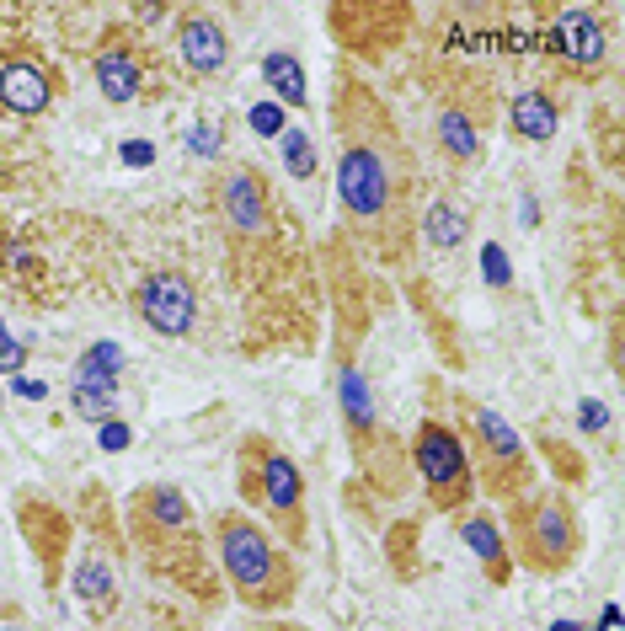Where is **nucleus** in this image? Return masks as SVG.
Segmentation results:
<instances>
[{
  "label": "nucleus",
  "instance_id": "nucleus-1",
  "mask_svg": "<svg viewBox=\"0 0 625 631\" xmlns=\"http://www.w3.org/2000/svg\"><path fill=\"white\" fill-rule=\"evenodd\" d=\"M401 188V150L390 140L380 102H364V113H342V150H337V198L353 225L385 230Z\"/></svg>",
  "mask_w": 625,
  "mask_h": 631
},
{
  "label": "nucleus",
  "instance_id": "nucleus-2",
  "mask_svg": "<svg viewBox=\"0 0 625 631\" xmlns=\"http://www.w3.org/2000/svg\"><path fill=\"white\" fill-rule=\"evenodd\" d=\"M214 546H220V567L252 610H284L294 589H300V573H294L289 551L273 541L257 519L246 514H220L214 519Z\"/></svg>",
  "mask_w": 625,
  "mask_h": 631
},
{
  "label": "nucleus",
  "instance_id": "nucleus-3",
  "mask_svg": "<svg viewBox=\"0 0 625 631\" xmlns=\"http://www.w3.org/2000/svg\"><path fill=\"white\" fill-rule=\"evenodd\" d=\"M412 460H417V476H423L428 498L439 503V509L460 514L465 503L476 498V460H471V439H465L460 428H449L444 418H423V423H417Z\"/></svg>",
  "mask_w": 625,
  "mask_h": 631
},
{
  "label": "nucleus",
  "instance_id": "nucleus-4",
  "mask_svg": "<svg viewBox=\"0 0 625 631\" xmlns=\"http://www.w3.org/2000/svg\"><path fill=\"white\" fill-rule=\"evenodd\" d=\"M577 546H583V535H577V519L567 509V498H556V492H545V498L524 503L519 509V562L535 567V573H561Z\"/></svg>",
  "mask_w": 625,
  "mask_h": 631
},
{
  "label": "nucleus",
  "instance_id": "nucleus-5",
  "mask_svg": "<svg viewBox=\"0 0 625 631\" xmlns=\"http://www.w3.org/2000/svg\"><path fill=\"white\" fill-rule=\"evenodd\" d=\"M460 412H465V428H471V439H476V450L487 455V466H492V476H487V487L497 492V498H513L524 482H529V455H524V439L513 434V428L497 418L492 407H476V402H460ZM471 450V455H476Z\"/></svg>",
  "mask_w": 625,
  "mask_h": 631
},
{
  "label": "nucleus",
  "instance_id": "nucleus-6",
  "mask_svg": "<svg viewBox=\"0 0 625 631\" xmlns=\"http://www.w3.org/2000/svg\"><path fill=\"white\" fill-rule=\"evenodd\" d=\"M134 311L139 321H145L150 332H161V337H187L193 332V321H198V289L187 273L177 268H161V273H145L134 289Z\"/></svg>",
  "mask_w": 625,
  "mask_h": 631
},
{
  "label": "nucleus",
  "instance_id": "nucleus-7",
  "mask_svg": "<svg viewBox=\"0 0 625 631\" xmlns=\"http://www.w3.org/2000/svg\"><path fill=\"white\" fill-rule=\"evenodd\" d=\"M257 503L278 519V530H284L289 546L305 541V476H300V466H294L284 450H278V444H268V450H262Z\"/></svg>",
  "mask_w": 625,
  "mask_h": 631
},
{
  "label": "nucleus",
  "instance_id": "nucleus-8",
  "mask_svg": "<svg viewBox=\"0 0 625 631\" xmlns=\"http://www.w3.org/2000/svg\"><path fill=\"white\" fill-rule=\"evenodd\" d=\"M214 209H220V220L236 230V236H268V182H262L257 166H225L220 182H214Z\"/></svg>",
  "mask_w": 625,
  "mask_h": 631
},
{
  "label": "nucleus",
  "instance_id": "nucleus-9",
  "mask_svg": "<svg viewBox=\"0 0 625 631\" xmlns=\"http://www.w3.org/2000/svg\"><path fill=\"white\" fill-rule=\"evenodd\" d=\"M49 102H54V70L43 59H33V54L0 59V107L6 113L38 118V113H49Z\"/></svg>",
  "mask_w": 625,
  "mask_h": 631
},
{
  "label": "nucleus",
  "instance_id": "nucleus-10",
  "mask_svg": "<svg viewBox=\"0 0 625 631\" xmlns=\"http://www.w3.org/2000/svg\"><path fill=\"white\" fill-rule=\"evenodd\" d=\"M177 59L187 75H198V81H209V75H220L230 65V38L225 27L209 17V11H182L177 17Z\"/></svg>",
  "mask_w": 625,
  "mask_h": 631
},
{
  "label": "nucleus",
  "instance_id": "nucleus-11",
  "mask_svg": "<svg viewBox=\"0 0 625 631\" xmlns=\"http://www.w3.org/2000/svg\"><path fill=\"white\" fill-rule=\"evenodd\" d=\"M545 43L567 59V65L577 70H593V65H604V49H609V33H604V22H599V11H583V6H567V11H556V22L545 27Z\"/></svg>",
  "mask_w": 625,
  "mask_h": 631
},
{
  "label": "nucleus",
  "instance_id": "nucleus-12",
  "mask_svg": "<svg viewBox=\"0 0 625 631\" xmlns=\"http://www.w3.org/2000/svg\"><path fill=\"white\" fill-rule=\"evenodd\" d=\"M91 75H97V91H102L107 102L129 107V102L145 97L150 65H145V54H139L129 38H113V43H102V49H97V65H91Z\"/></svg>",
  "mask_w": 625,
  "mask_h": 631
},
{
  "label": "nucleus",
  "instance_id": "nucleus-13",
  "mask_svg": "<svg viewBox=\"0 0 625 631\" xmlns=\"http://www.w3.org/2000/svg\"><path fill=\"white\" fill-rule=\"evenodd\" d=\"M134 525L150 530V541H171V535H193V509H187L182 487L171 482H150L134 492Z\"/></svg>",
  "mask_w": 625,
  "mask_h": 631
},
{
  "label": "nucleus",
  "instance_id": "nucleus-14",
  "mask_svg": "<svg viewBox=\"0 0 625 631\" xmlns=\"http://www.w3.org/2000/svg\"><path fill=\"white\" fill-rule=\"evenodd\" d=\"M460 541L476 551V562H481V573H487L497 589L513 578V551H508V535L503 525H497L492 514H465L460 519Z\"/></svg>",
  "mask_w": 625,
  "mask_h": 631
},
{
  "label": "nucleus",
  "instance_id": "nucleus-15",
  "mask_svg": "<svg viewBox=\"0 0 625 631\" xmlns=\"http://www.w3.org/2000/svg\"><path fill=\"white\" fill-rule=\"evenodd\" d=\"M556 123H561V107H556V97H545L540 86H529V91H519V97L508 102V129L519 134V140L545 145L556 134Z\"/></svg>",
  "mask_w": 625,
  "mask_h": 631
},
{
  "label": "nucleus",
  "instance_id": "nucleus-16",
  "mask_svg": "<svg viewBox=\"0 0 625 631\" xmlns=\"http://www.w3.org/2000/svg\"><path fill=\"white\" fill-rule=\"evenodd\" d=\"M75 599L91 610V615H113L118 605V567L102 557V551H86L75 562Z\"/></svg>",
  "mask_w": 625,
  "mask_h": 631
},
{
  "label": "nucleus",
  "instance_id": "nucleus-17",
  "mask_svg": "<svg viewBox=\"0 0 625 631\" xmlns=\"http://www.w3.org/2000/svg\"><path fill=\"white\" fill-rule=\"evenodd\" d=\"M337 402H342V418H348L353 428V439H364L374 434V423H380V407H374V386L358 369H342L337 375Z\"/></svg>",
  "mask_w": 625,
  "mask_h": 631
},
{
  "label": "nucleus",
  "instance_id": "nucleus-18",
  "mask_svg": "<svg viewBox=\"0 0 625 631\" xmlns=\"http://www.w3.org/2000/svg\"><path fill=\"white\" fill-rule=\"evenodd\" d=\"M423 236H428V246H439V252H455V246H465V236H471V214H465L455 198H433L428 214H423Z\"/></svg>",
  "mask_w": 625,
  "mask_h": 631
},
{
  "label": "nucleus",
  "instance_id": "nucleus-19",
  "mask_svg": "<svg viewBox=\"0 0 625 631\" xmlns=\"http://www.w3.org/2000/svg\"><path fill=\"white\" fill-rule=\"evenodd\" d=\"M118 375H123V348L118 343H91L81 359H75V375L70 386H97V391H118Z\"/></svg>",
  "mask_w": 625,
  "mask_h": 631
},
{
  "label": "nucleus",
  "instance_id": "nucleus-20",
  "mask_svg": "<svg viewBox=\"0 0 625 631\" xmlns=\"http://www.w3.org/2000/svg\"><path fill=\"white\" fill-rule=\"evenodd\" d=\"M262 81H268V86H273V97H278V102H289V107H305V102H310L305 65H300L294 54H284V49L262 59Z\"/></svg>",
  "mask_w": 625,
  "mask_h": 631
},
{
  "label": "nucleus",
  "instance_id": "nucleus-21",
  "mask_svg": "<svg viewBox=\"0 0 625 631\" xmlns=\"http://www.w3.org/2000/svg\"><path fill=\"white\" fill-rule=\"evenodd\" d=\"M439 145H444L455 161H476V156H481L476 118L465 113V107H444V113H439Z\"/></svg>",
  "mask_w": 625,
  "mask_h": 631
},
{
  "label": "nucleus",
  "instance_id": "nucleus-22",
  "mask_svg": "<svg viewBox=\"0 0 625 631\" xmlns=\"http://www.w3.org/2000/svg\"><path fill=\"white\" fill-rule=\"evenodd\" d=\"M70 407H75V418H86V423H107V418H118V391H97V386H70Z\"/></svg>",
  "mask_w": 625,
  "mask_h": 631
},
{
  "label": "nucleus",
  "instance_id": "nucleus-23",
  "mask_svg": "<svg viewBox=\"0 0 625 631\" xmlns=\"http://www.w3.org/2000/svg\"><path fill=\"white\" fill-rule=\"evenodd\" d=\"M278 150H284V166H289V177H316V145H310V134L305 129H284L278 134Z\"/></svg>",
  "mask_w": 625,
  "mask_h": 631
},
{
  "label": "nucleus",
  "instance_id": "nucleus-24",
  "mask_svg": "<svg viewBox=\"0 0 625 631\" xmlns=\"http://www.w3.org/2000/svg\"><path fill=\"white\" fill-rule=\"evenodd\" d=\"M220 145H225V129H220V118H203L187 129V156H198V161H220Z\"/></svg>",
  "mask_w": 625,
  "mask_h": 631
},
{
  "label": "nucleus",
  "instance_id": "nucleus-25",
  "mask_svg": "<svg viewBox=\"0 0 625 631\" xmlns=\"http://www.w3.org/2000/svg\"><path fill=\"white\" fill-rule=\"evenodd\" d=\"M481 279H487L492 289H508L513 284V263H508V252H503V241L481 246Z\"/></svg>",
  "mask_w": 625,
  "mask_h": 631
},
{
  "label": "nucleus",
  "instance_id": "nucleus-26",
  "mask_svg": "<svg viewBox=\"0 0 625 631\" xmlns=\"http://www.w3.org/2000/svg\"><path fill=\"white\" fill-rule=\"evenodd\" d=\"M246 118H252V134H262V140H278V134L289 129V123H284V107H278V102H257Z\"/></svg>",
  "mask_w": 625,
  "mask_h": 631
},
{
  "label": "nucleus",
  "instance_id": "nucleus-27",
  "mask_svg": "<svg viewBox=\"0 0 625 631\" xmlns=\"http://www.w3.org/2000/svg\"><path fill=\"white\" fill-rule=\"evenodd\" d=\"M97 444H102V450H129V444H134V428L123 423V418H107L97 428Z\"/></svg>",
  "mask_w": 625,
  "mask_h": 631
},
{
  "label": "nucleus",
  "instance_id": "nucleus-28",
  "mask_svg": "<svg viewBox=\"0 0 625 631\" xmlns=\"http://www.w3.org/2000/svg\"><path fill=\"white\" fill-rule=\"evenodd\" d=\"M577 423H583L588 434H599V428H609V407L604 402H588V396H583V402H577Z\"/></svg>",
  "mask_w": 625,
  "mask_h": 631
},
{
  "label": "nucleus",
  "instance_id": "nucleus-29",
  "mask_svg": "<svg viewBox=\"0 0 625 631\" xmlns=\"http://www.w3.org/2000/svg\"><path fill=\"white\" fill-rule=\"evenodd\" d=\"M22 359H27V353H22V343H11V337H6V327H0V369H6V375H17V369H22Z\"/></svg>",
  "mask_w": 625,
  "mask_h": 631
},
{
  "label": "nucleus",
  "instance_id": "nucleus-30",
  "mask_svg": "<svg viewBox=\"0 0 625 631\" xmlns=\"http://www.w3.org/2000/svg\"><path fill=\"white\" fill-rule=\"evenodd\" d=\"M123 161H129V166H150L155 161V145L150 140H129V145H123Z\"/></svg>",
  "mask_w": 625,
  "mask_h": 631
},
{
  "label": "nucleus",
  "instance_id": "nucleus-31",
  "mask_svg": "<svg viewBox=\"0 0 625 631\" xmlns=\"http://www.w3.org/2000/svg\"><path fill=\"white\" fill-rule=\"evenodd\" d=\"M17 396H27V402H38V396H49V386H43V380H27V375H17Z\"/></svg>",
  "mask_w": 625,
  "mask_h": 631
},
{
  "label": "nucleus",
  "instance_id": "nucleus-32",
  "mask_svg": "<svg viewBox=\"0 0 625 631\" xmlns=\"http://www.w3.org/2000/svg\"><path fill=\"white\" fill-rule=\"evenodd\" d=\"M551 631H577L572 621H551Z\"/></svg>",
  "mask_w": 625,
  "mask_h": 631
},
{
  "label": "nucleus",
  "instance_id": "nucleus-33",
  "mask_svg": "<svg viewBox=\"0 0 625 631\" xmlns=\"http://www.w3.org/2000/svg\"><path fill=\"white\" fill-rule=\"evenodd\" d=\"M11 631H17V626H11Z\"/></svg>",
  "mask_w": 625,
  "mask_h": 631
}]
</instances>
